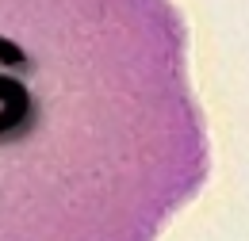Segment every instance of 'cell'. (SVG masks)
Returning <instances> with one entry per match:
<instances>
[{
    "mask_svg": "<svg viewBox=\"0 0 249 241\" xmlns=\"http://www.w3.org/2000/svg\"><path fill=\"white\" fill-rule=\"evenodd\" d=\"M207 176L173 0H0V241H150Z\"/></svg>",
    "mask_w": 249,
    "mask_h": 241,
    "instance_id": "1",
    "label": "cell"
}]
</instances>
